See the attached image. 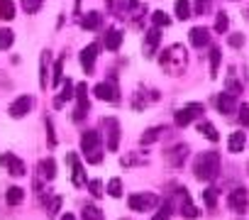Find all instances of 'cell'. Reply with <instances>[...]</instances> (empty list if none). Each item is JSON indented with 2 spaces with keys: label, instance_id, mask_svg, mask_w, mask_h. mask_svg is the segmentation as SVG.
<instances>
[{
  "label": "cell",
  "instance_id": "cell-12",
  "mask_svg": "<svg viewBox=\"0 0 249 220\" xmlns=\"http://www.w3.org/2000/svg\"><path fill=\"white\" fill-rule=\"evenodd\" d=\"M178 213H181L183 218H188V220L198 218V208L193 205V201H191V196H188L186 188L178 191Z\"/></svg>",
  "mask_w": 249,
  "mask_h": 220
},
{
  "label": "cell",
  "instance_id": "cell-7",
  "mask_svg": "<svg viewBox=\"0 0 249 220\" xmlns=\"http://www.w3.org/2000/svg\"><path fill=\"white\" fill-rule=\"evenodd\" d=\"M32 105H35V98L32 95H20V98H15L13 103H10V118H15V120H20V118H25L30 110H32Z\"/></svg>",
  "mask_w": 249,
  "mask_h": 220
},
{
  "label": "cell",
  "instance_id": "cell-45",
  "mask_svg": "<svg viewBox=\"0 0 249 220\" xmlns=\"http://www.w3.org/2000/svg\"><path fill=\"white\" fill-rule=\"evenodd\" d=\"M227 42H230V47H234V49H237V47H242V44H244V37H242V35H232Z\"/></svg>",
  "mask_w": 249,
  "mask_h": 220
},
{
  "label": "cell",
  "instance_id": "cell-30",
  "mask_svg": "<svg viewBox=\"0 0 249 220\" xmlns=\"http://www.w3.org/2000/svg\"><path fill=\"white\" fill-rule=\"evenodd\" d=\"M15 18V0H0V20L10 22Z\"/></svg>",
  "mask_w": 249,
  "mask_h": 220
},
{
  "label": "cell",
  "instance_id": "cell-15",
  "mask_svg": "<svg viewBox=\"0 0 249 220\" xmlns=\"http://www.w3.org/2000/svg\"><path fill=\"white\" fill-rule=\"evenodd\" d=\"M159 42H161V32H159V27H152V30L144 35V56H154Z\"/></svg>",
  "mask_w": 249,
  "mask_h": 220
},
{
  "label": "cell",
  "instance_id": "cell-8",
  "mask_svg": "<svg viewBox=\"0 0 249 220\" xmlns=\"http://www.w3.org/2000/svg\"><path fill=\"white\" fill-rule=\"evenodd\" d=\"M247 205H249V196H247L244 188H234V191H230V196H227V208H230L232 213H244Z\"/></svg>",
  "mask_w": 249,
  "mask_h": 220
},
{
  "label": "cell",
  "instance_id": "cell-44",
  "mask_svg": "<svg viewBox=\"0 0 249 220\" xmlns=\"http://www.w3.org/2000/svg\"><path fill=\"white\" fill-rule=\"evenodd\" d=\"M239 123L244 128H249V105L247 103H242V108H239Z\"/></svg>",
  "mask_w": 249,
  "mask_h": 220
},
{
  "label": "cell",
  "instance_id": "cell-34",
  "mask_svg": "<svg viewBox=\"0 0 249 220\" xmlns=\"http://www.w3.org/2000/svg\"><path fill=\"white\" fill-rule=\"evenodd\" d=\"M169 22H171V18H169L164 10H157V13L152 15V25L159 27V30H161V27H169Z\"/></svg>",
  "mask_w": 249,
  "mask_h": 220
},
{
  "label": "cell",
  "instance_id": "cell-40",
  "mask_svg": "<svg viewBox=\"0 0 249 220\" xmlns=\"http://www.w3.org/2000/svg\"><path fill=\"white\" fill-rule=\"evenodd\" d=\"M88 191L95 196V198H100L105 191H103V181L100 179H93V181H88Z\"/></svg>",
  "mask_w": 249,
  "mask_h": 220
},
{
  "label": "cell",
  "instance_id": "cell-47",
  "mask_svg": "<svg viewBox=\"0 0 249 220\" xmlns=\"http://www.w3.org/2000/svg\"><path fill=\"white\" fill-rule=\"evenodd\" d=\"M169 213H171V210H169V203H166V205H164V210H159L154 220H169Z\"/></svg>",
  "mask_w": 249,
  "mask_h": 220
},
{
  "label": "cell",
  "instance_id": "cell-31",
  "mask_svg": "<svg viewBox=\"0 0 249 220\" xmlns=\"http://www.w3.org/2000/svg\"><path fill=\"white\" fill-rule=\"evenodd\" d=\"M164 132H166V128H149V130L140 137V142H142V145H152V142H157Z\"/></svg>",
  "mask_w": 249,
  "mask_h": 220
},
{
  "label": "cell",
  "instance_id": "cell-35",
  "mask_svg": "<svg viewBox=\"0 0 249 220\" xmlns=\"http://www.w3.org/2000/svg\"><path fill=\"white\" fill-rule=\"evenodd\" d=\"M220 56H222V54H220V49H217V47H213V49H210V76H213V78L217 76V66H220Z\"/></svg>",
  "mask_w": 249,
  "mask_h": 220
},
{
  "label": "cell",
  "instance_id": "cell-41",
  "mask_svg": "<svg viewBox=\"0 0 249 220\" xmlns=\"http://www.w3.org/2000/svg\"><path fill=\"white\" fill-rule=\"evenodd\" d=\"M61 69H64V59H59L56 64H54V73H52V86H56V83H61Z\"/></svg>",
  "mask_w": 249,
  "mask_h": 220
},
{
  "label": "cell",
  "instance_id": "cell-38",
  "mask_svg": "<svg viewBox=\"0 0 249 220\" xmlns=\"http://www.w3.org/2000/svg\"><path fill=\"white\" fill-rule=\"evenodd\" d=\"M20 3H22V8H25V13H27V15H35V13L42 8L44 0H20Z\"/></svg>",
  "mask_w": 249,
  "mask_h": 220
},
{
  "label": "cell",
  "instance_id": "cell-27",
  "mask_svg": "<svg viewBox=\"0 0 249 220\" xmlns=\"http://www.w3.org/2000/svg\"><path fill=\"white\" fill-rule=\"evenodd\" d=\"M120 164H122L124 169H130V166H135V164H147V154H137V152H130V154H124V157L120 159Z\"/></svg>",
  "mask_w": 249,
  "mask_h": 220
},
{
  "label": "cell",
  "instance_id": "cell-4",
  "mask_svg": "<svg viewBox=\"0 0 249 220\" xmlns=\"http://www.w3.org/2000/svg\"><path fill=\"white\" fill-rule=\"evenodd\" d=\"M115 15L120 20H130V22H140L142 15H147V5L137 3V0H117V5H115Z\"/></svg>",
  "mask_w": 249,
  "mask_h": 220
},
{
  "label": "cell",
  "instance_id": "cell-25",
  "mask_svg": "<svg viewBox=\"0 0 249 220\" xmlns=\"http://www.w3.org/2000/svg\"><path fill=\"white\" fill-rule=\"evenodd\" d=\"M37 169H39V176L47 179V181H52V179L56 176V164H54V159H42Z\"/></svg>",
  "mask_w": 249,
  "mask_h": 220
},
{
  "label": "cell",
  "instance_id": "cell-5",
  "mask_svg": "<svg viewBox=\"0 0 249 220\" xmlns=\"http://www.w3.org/2000/svg\"><path fill=\"white\" fill-rule=\"evenodd\" d=\"M127 205L135 213H147V210H154L159 205V196H154V193H132L127 198Z\"/></svg>",
  "mask_w": 249,
  "mask_h": 220
},
{
  "label": "cell",
  "instance_id": "cell-36",
  "mask_svg": "<svg viewBox=\"0 0 249 220\" xmlns=\"http://www.w3.org/2000/svg\"><path fill=\"white\" fill-rule=\"evenodd\" d=\"M227 27H230V18H227V13H217V20H215V32L225 35V32H227Z\"/></svg>",
  "mask_w": 249,
  "mask_h": 220
},
{
  "label": "cell",
  "instance_id": "cell-24",
  "mask_svg": "<svg viewBox=\"0 0 249 220\" xmlns=\"http://www.w3.org/2000/svg\"><path fill=\"white\" fill-rule=\"evenodd\" d=\"M120 44H122V32H120V30H110V32L105 35V49H107V52H117Z\"/></svg>",
  "mask_w": 249,
  "mask_h": 220
},
{
  "label": "cell",
  "instance_id": "cell-26",
  "mask_svg": "<svg viewBox=\"0 0 249 220\" xmlns=\"http://www.w3.org/2000/svg\"><path fill=\"white\" fill-rule=\"evenodd\" d=\"M5 201H8V205H20V203L25 201V191H22L20 186H10V188L5 191Z\"/></svg>",
  "mask_w": 249,
  "mask_h": 220
},
{
  "label": "cell",
  "instance_id": "cell-39",
  "mask_svg": "<svg viewBox=\"0 0 249 220\" xmlns=\"http://www.w3.org/2000/svg\"><path fill=\"white\" fill-rule=\"evenodd\" d=\"M203 201H205L208 208H215V205H217V188H208V191H203Z\"/></svg>",
  "mask_w": 249,
  "mask_h": 220
},
{
  "label": "cell",
  "instance_id": "cell-11",
  "mask_svg": "<svg viewBox=\"0 0 249 220\" xmlns=\"http://www.w3.org/2000/svg\"><path fill=\"white\" fill-rule=\"evenodd\" d=\"M76 98H78V108H76V113H73V120L78 123V120H83V118H86L88 108H90V103H88V88H86V83H78V86H76Z\"/></svg>",
  "mask_w": 249,
  "mask_h": 220
},
{
  "label": "cell",
  "instance_id": "cell-1",
  "mask_svg": "<svg viewBox=\"0 0 249 220\" xmlns=\"http://www.w3.org/2000/svg\"><path fill=\"white\" fill-rule=\"evenodd\" d=\"M186 64H188V52L183 44H171L161 52L159 56V66L169 73V76H181L186 71Z\"/></svg>",
  "mask_w": 249,
  "mask_h": 220
},
{
  "label": "cell",
  "instance_id": "cell-14",
  "mask_svg": "<svg viewBox=\"0 0 249 220\" xmlns=\"http://www.w3.org/2000/svg\"><path fill=\"white\" fill-rule=\"evenodd\" d=\"M188 42H191L193 47L203 49L205 44H210V30H208V27H193V30L188 32Z\"/></svg>",
  "mask_w": 249,
  "mask_h": 220
},
{
  "label": "cell",
  "instance_id": "cell-13",
  "mask_svg": "<svg viewBox=\"0 0 249 220\" xmlns=\"http://www.w3.org/2000/svg\"><path fill=\"white\" fill-rule=\"evenodd\" d=\"M0 164H3L13 176H25V162L20 159V157H15V154H3V157H0Z\"/></svg>",
  "mask_w": 249,
  "mask_h": 220
},
{
  "label": "cell",
  "instance_id": "cell-16",
  "mask_svg": "<svg viewBox=\"0 0 249 220\" xmlns=\"http://www.w3.org/2000/svg\"><path fill=\"white\" fill-rule=\"evenodd\" d=\"M217 110H220V113H225V115H230V113H234V110H237V100H234V95L227 91V93H220L217 95Z\"/></svg>",
  "mask_w": 249,
  "mask_h": 220
},
{
  "label": "cell",
  "instance_id": "cell-46",
  "mask_svg": "<svg viewBox=\"0 0 249 220\" xmlns=\"http://www.w3.org/2000/svg\"><path fill=\"white\" fill-rule=\"evenodd\" d=\"M59 208H61V198L56 196V198L49 203V213H52V215H56V213H59Z\"/></svg>",
  "mask_w": 249,
  "mask_h": 220
},
{
  "label": "cell",
  "instance_id": "cell-22",
  "mask_svg": "<svg viewBox=\"0 0 249 220\" xmlns=\"http://www.w3.org/2000/svg\"><path fill=\"white\" fill-rule=\"evenodd\" d=\"M47 73H49V52H42V59H39V86L42 88H47L52 81Z\"/></svg>",
  "mask_w": 249,
  "mask_h": 220
},
{
  "label": "cell",
  "instance_id": "cell-3",
  "mask_svg": "<svg viewBox=\"0 0 249 220\" xmlns=\"http://www.w3.org/2000/svg\"><path fill=\"white\" fill-rule=\"evenodd\" d=\"M81 149H83V157H86L88 164H100L103 162V137H100V132H95V130L83 132Z\"/></svg>",
  "mask_w": 249,
  "mask_h": 220
},
{
  "label": "cell",
  "instance_id": "cell-19",
  "mask_svg": "<svg viewBox=\"0 0 249 220\" xmlns=\"http://www.w3.org/2000/svg\"><path fill=\"white\" fill-rule=\"evenodd\" d=\"M186 157H188V147H186V145H176L171 152H166V162H169L171 166H181V164L186 162Z\"/></svg>",
  "mask_w": 249,
  "mask_h": 220
},
{
  "label": "cell",
  "instance_id": "cell-37",
  "mask_svg": "<svg viewBox=\"0 0 249 220\" xmlns=\"http://www.w3.org/2000/svg\"><path fill=\"white\" fill-rule=\"evenodd\" d=\"M107 196H112V198H120L122 196V181L120 179H110L107 181Z\"/></svg>",
  "mask_w": 249,
  "mask_h": 220
},
{
  "label": "cell",
  "instance_id": "cell-20",
  "mask_svg": "<svg viewBox=\"0 0 249 220\" xmlns=\"http://www.w3.org/2000/svg\"><path fill=\"white\" fill-rule=\"evenodd\" d=\"M100 25H103V15L95 13V10H93V13H86V15L81 18V27H83V30H90V32H93V30H100Z\"/></svg>",
  "mask_w": 249,
  "mask_h": 220
},
{
  "label": "cell",
  "instance_id": "cell-23",
  "mask_svg": "<svg viewBox=\"0 0 249 220\" xmlns=\"http://www.w3.org/2000/svg\"><path fill=\"white\" fill-rule=\"evenodd\" d=\"M244 145H247L244 132H232V135H230V140H227V149H230L232 154L242 152V149H244Z\"/></svg>",
  "mask_w": 249,
  "mask_h": 220
},
{
  "label": "cell",
  "instance_id": "cell-33",
  "mask_svg": "<svg viewBox=\"0 0 249 220\" xmlns=\"http://www.w3.org/2000/svg\"><path fill=\"white\" fill-rule=\"evenodd\" d=\"M15 42V32L8 27H0V49H10Z\"/></svg>",
  "mask_w": 249,
  "mask_h": 220
},
{
  "label": "cell",
  "instance_id": "cell-48",
  "mask_svg": "<svg viewBox=\"0 0 249 220\" xmlns=\"http://www.w3.org/2000/svg\"><path fill=\"white\" fill-rule=\"evenodd\" d=\"M61 220H76V218H73L71 213H66V215H61Z\"/></svg>",
  "mask_w": 249,
  "mask_h": 220
},
{
  "label": "cell",
  "instance_id": "cell-43",
  "mask_svg": "<svg viewBox=\"0 0 249 220\" xmlns=\"http://www.w3.org/2000/svg\"><path fill=\"white\" fill-rule=\"evenodd\" d=\"M210 3L213 0H196V15H205L210 10Z\"/></svg>",
  "mask_w": 249,
  "mask_h": 220
},
{
  "label": "cell",
  "instance_id": "cell-49",
  "mask_svg": "<svg viewBox=\"0 0 249 220\" xmlns=\"http://www.w3.org/2000/svg\"><path fill=\"white\" fill-rule=\"evenodd\" d=\"M247 18H249V10H247Z\"/></svg>",
  "mask_w": 249,
  "mask_h": 220
},
{
  "label": "cell",
  "instance_id": "cell-9",
  "mask_svg": "<svg viewBox=\"0 0 249 220\" xmlns=\"http://www.w3.org/2000/svg\"><path fill=\"white\" fill-rule=\"evenodd\" d=\"M103 128H105V135H107V149L110 152H117V145H120V123L115 118H105L103 120Z\"/></svg>",
  "mask_w": 249,
  "mask_h": 220
},
{
  "label": "cell",
  "instance_id": "cell-2",
  "mask_svg": "<svg viewBox=\"0 0 249 220\" xmlns=\"http://www.w3.org/2000/svg\"><path fill=\"white\" fill-rule=\"evenodd\" d=\"M193 171H196V179H200V181L217 179V174H220V154L217 152H203L196 159Z\"/></svg>",
  "mask_w": 249,
  "mask_h": 220
},
{
  "label": "cell",
  "instance_id": "cell-17",
  "mask_svg": "<svg viewBox=\"0 0 249 220\" xmlns=\"http://www.w3.org/2000/svg\"><path fill=\"white\" fill-rule=\"evenodd\" d=\"M93 95L98 100H115L117 98V88H115V81L112 83H98L93 88Z\"/></svg>",
  "mask_w": 249,
  "mask_h": 220
},
{
  "label": "cell",
  "instance_id": "cell-21",
  "mask_svg": "<svg viewBox=\"0 0 249 220\" xmlns=\"http://www.w3.org/2000/svg\"><path fill=\"white\" fill-rule=\"evenodd\" d=\"M69 162L73 164V174H71V181H73V186H86V171H83V166L78 164L76 154H69Z\"/></svg>",
  "mask_w": 249,
  "mask_h": 220
},
{
  "label": "cell",
  "instance_id": "cell-32",
  "mask_svg": "<svg viewBox=\"0 0 249 220\" xmlns=\"http://www.w3.org/2000/svg\"><path fill=\"white\" fill-rule=\"evenodd\" d=\"M81 220H103V210L95 205H83L81 210Z\"/></svg>",
  "mask_w": 249,
  "mask_h": 220
},
{
  "label": "cell",
  "instance_id": "cell-10",
  "mask_svg": "<svg viewBox=\"0 0 249 220\" xmlns=\"http://www.w3.org/2000/svg\"><path fill=\"white\" fill-rule=\"evenodd\" d=\"M98 52H100V44H88V47H83V52H81V66L86 69V76H90L93 73V69H95V59H98Z\"/></svg>",
  "mask_w": 249,
  "mask_h": 220
},
{
  "label": "cell",
  "instance_id": "cell-6",
  "mask_svg": "<svg viewBox=\"0 0 249 220\" xmlns=\"http://www.w3.org/2000/svg\"><path fill=\"white\" fill-rule=\"evenodd\" d=\"M203 113H205V108H203L200 103H188L186 108H181L178 113H176V128H186V125H191V120L203 118Z\"/></svg>",
  "mask_w": 249,
  "mask_h": 220
},
{
  "label": "cell",
  "instance_id": "cell-18",
  "mask_svg": "<svg viewBox=\"0 0 249 220\" xmlns=\"http://www.w3.org/2000/svg\"><path fill=\"white\" fill-rule=\"evenodd\" d=\"M71 98H76V86H73V81H69V78H66V83H64L61 93L54 98V108H64V103H69Z\"/></svg>",
  "mask_w": 249,
  "mask_h": 220
},
{
  "label": "cell",
  "instance_id": "cell-28",
  "mask_svg": "<svg viewBox=\"0 0 249 220\" xmlns=\"http://www.w3.org/2000/svg\"><path fill=\"white\" fill-rule=\"evenodd\" d=\"M198 132H200L205 140H210V142H217V140H220V135H217L215 125H213V123H208V120H203V123L198 125Z\"/></svg>",
  "mask_w": 249,
  "mask_h": 220
},
{
  "label": "cell",
  "instance_id": "cell-42",
  "mask_svg": "<svg viewBox=\"0 0 249 220\" xmlns=\"http://www.w3.org/2000/svg\"><path fill=\"white\" fill-rule=\"evenodd\" d=\"M227 91H230L232 95H237V93H242V83H239L234 76H230V78H227Z\"/></svg>",
  "mask_w": 249,
  "mask_h": 220
},
{
  "label": "cell",
  "instance_id": "cell-29",
  "mask_svg": "<svg viewBox=\"0 0 249 220\" xmlns=\"http://www.w3.org/2000/svg\"><path fill=\"white\" fill-rule=\"evenodd\" d=\"M174 10H176V18H178V20L193 18V10H191V3H188V0H176V3H174Z\"/></svg>",
  "mask_w": 249,
  "mask_h": 220
}]
</instances>
